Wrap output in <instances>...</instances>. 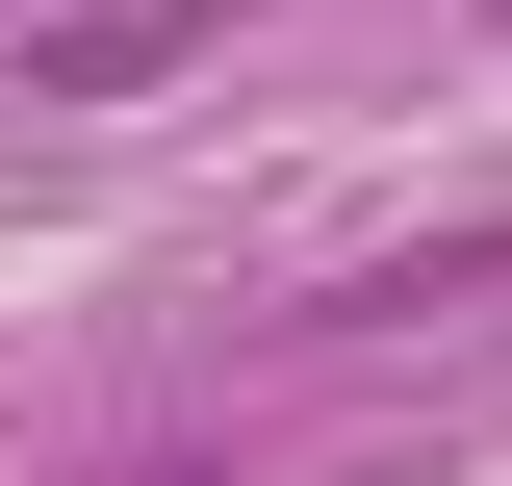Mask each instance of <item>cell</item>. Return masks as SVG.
Returning a JSON list of instances; mask_svg holds the SVG:
<instances>
[{"label": "cell", "instance_id": "obj_1", "mask_svg": "<svg viewBox=\"0 0 512 486\" xmlns=\"http://www.w3.org/2000/svg\"><path fill=\"white\" fill-rule=\"evenodd\" d=\"M205 26H231V0H103V26H52V52H26V103H128V77H180Z\"/></svg>", "mask_w": 512, "mask_h": 486}, {"label": "cell", "instance_id": "obj_3", "mask_svg": "<svg viewBox=\"0 0 512 486\" xmlns=\"http://www.w3.org/2000/svg\"><path fill=\"white\" fill-rule=\"evenodd\" d=\"M128 486H231V461H128Z\"/></svg>", "mask_w": 512, "mask_h": 486}, {"label": "cell", "instance_id": "obj_2", "mask_svg": "<svg viewBox=\"0 0 512 486\" xmlns=\"http://www.w3.org/2000/svg\"><path fill=\"white\" fill-rule=\"evenodd\" d=\"M461 282H512V205H461L436 256H359V282H333L308 333H410V307H461Z\"/></svg>", "mask_w": 512, "mask_h": 486}]
</instances>
